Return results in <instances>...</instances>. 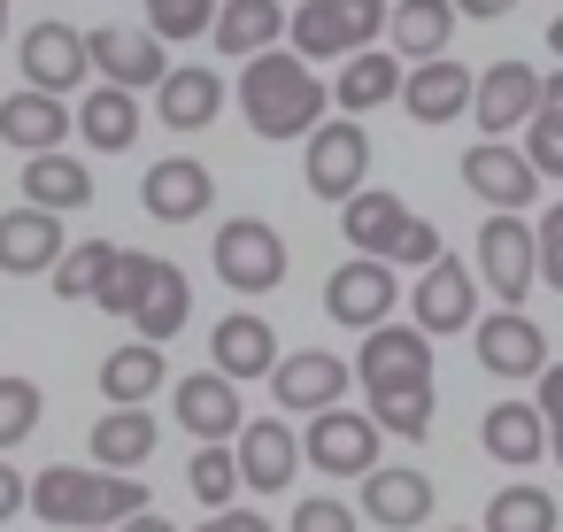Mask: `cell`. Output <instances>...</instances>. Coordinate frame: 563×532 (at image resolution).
<instances>
[{
  "label": "cell",
  "instance_id": "c3c4849f",
  "mask_svg": "<svg viewBox=\"0 0 563 532\" xmlns=\"http://www.w3.org/2000/svg\"><path fill=\"white\" fill-rule=\"evenodd\" d=\"M16 509H32V486H24V470H16V463H0V524H9Z\"/></svg>",
  "mask_w": 563,
  "mask_h": 532
},
{
  "label": "cell",
  "instance_id": "681fc988",
  "mask_svg": "<svg viewBox=\"0 0 563 532\" xmlns=\"http://www.w3.org/2000/svg\"><path fill=\"white\" fill-rule=\"evenodd\" d=\"M201 532H278V524H271V517H255V509H217Z\"/></svg>",
  "mask_w": 563,
  "mask_h": 532
},
{
  "label": "cell",
  "instance_id": "f6af8a7d",
  "mask_svg": "<svg viewBox=\"0 0 563 532\" xmlns=\"http://www.w3.org/2000/svg\"><path fill=\"white\" fill-rule=\"evenodd\" d=\"M532 401H540V424H548V455L563 463V363H548L532 378Z\"/></svg>",
  "mask_w": 563,
  "mask_h": 532
},
{
  "label": "cell",
  "instance_id": "d6a6232c",
  "mask_svg": "<svg viewBox=\"0 0 563 532\" xmlns=\"http://www.w3.org/2000/svg\"><path fill=\"white\" fill-rule=\"evenodd\" d=\"M86 447H93L101 470H140V463L155 455V417H147V409H109Z\"/></svg>",
  "mask_w": 563,
  "mask_h": 532
},
{
  "label": "cell",
  "instance_id": "7a4b0ae2",
  "mask_svg": "<svg viewBox=\"0 0 563 532\" xmlns=\"http://www.w3.org/2000/svg\"><path fill=\"white\" fill-rule=\"evenodd\" d=\"M32 509L47 524H63V532H101V524L117 532L124 517L147 509V486L132 470H70V463H47L32 478Z\"/></svg>",
  "mask_w": 563,
  "mask_h": 532
},
{
  "label": "cell",
  "instance_id": "f35d334b",
  "mask_svg": "<svg viewBox=\"0 0 563 532\" xmlns=\"http://www.w3.org/2000/svg\"><path fill=\"white\" fill-rule=\"evenodd\" d=\"M371 417H378V432H394V440H424V432H432V386L378 394V401H371Z\"/></svg>",
  "mask_w": 563,
  "mask_h": 532
},
{
  "label": "cell",
  "instance_id": "4316f807",
  "mask_svg": "<svg viewBox=\"0 0 563 532\" xmlns=\"http://www.w3.org/2000/svg\"><path fill=\"white\" fill-rule=\"evenodd\" d=\"M278 40H286V9H278V0H224L217 24H209V47L217 55H240V63L271 55Z\"/></svg>",
  "mask_w": 563,
  "mask_h": 532
},
{
  "label": "cell",
  "instance_id": "484cf974",
  "mask_svg": "<svg viewBox=\"0 0 563 532\" xmlns=\"http://www.w3.org/2000/svg\"><path fill=\"white\" fill-rule=\"evenodd\" d=\"M455 0H394V16H386V47L401 55V63H432V55H448V40H455Z\"/></svg>",
  "mask_w": 563,
  "mask_h": 532
},
{
  "label": "cell",
  "instance_id": "8992f818",
  "mask_svg": "<svg viewBox=\"0 0 563 532\" xmlns=\"http://www.w3.org/2000/svg\"><path fill=\"white\" fill-rule=\"evenodd\" d=\"M209 263H217V278H224L232 293H271V286H286V240H278V224H263V217L217 224Z\"/></svg>",
  "mask_w": 563,
  "mask_h": 532
},
{
  "label": "cell",
  "instance_id": "5bb4252c",
  "mask_svg": "<svg viewBox=\"0 0 563 532\" xmlns=\"http://www.w3.org/2000/svg\"><path fill=\"white\" fill-rule=\"evenodd\" d=\"M409 301H417V332H471L478 324V270L471 263H455V255H440L432 270H417V286H409Z\"/></svg>",
  "mask_w": 563,
  "mask_h": 532
},
{
  "label": "cell",
  "instance_id": "ee69618b",
  "mask_svg": "<svg viewBox=\"0 0 563 532\" xmlns=\"http://www.w3.org/2000/svg\"><path fill=\"white\" fill-rule=\"evenodd\" d=\"M332 9H340V24H347V40H355V55L386 40V16H394V9H386V0H332Z\"/></svg>",
  "mask_w": 563,
  "mask_h": 532
},
{
  "label": "cell",
  "instance_id": "11a10c76",
  "mask_svg": "<svg viewBox=\"0 0 563 532\" xmlns=\"http://www.w3.org/2000/svg\"><path fill=\"white\" fill-rule=\"evenodd\" d=\"M0 32H9V0H0Z\"/></svg>",
  "mask_w": 563,
  "mask_h": 532
},
{
  "label": "cell",
  "instance_id": "30bf717a",
  "mask_svg": "<svg viewBox=\"0 0 563 532\" xmlns=\"http://www.w3.org/2000/svg\"><path fill=\"white\" fill-rule=\"evenodd\" d=\"M463 186H471L494 217H525L532 193H540V170H532L525 147H509V140H478V147L463 155Z\"/></svg>",
  "mask_w": 563,
  "mask_h": 532
},
{
  "label": "cell",
  "instance_id": "277c9868",
  "mask_svg": "<svg viewBox=\"0 0 563 532\" xmlns=\"http://www.w3.org/2000/svg\"><path fill=\"white\" fill-rule=\"evenodd\" d=\"M478 286L501 309H525V293L540 286V232L525 217H486L478 224Z\"/></svg>",
  "mask_w": 563,
  "mask_h": 532
},
{
  "label": "cell",
  "instance_id": "d590c367",
  "mask_svg": "<svg viewBox=\"0 0 563 532\" xmlns=\"http://www.w3.org/2000/svg\"><path fill=\"white\" fill-rule=\"evenodd\" d=\"M286 40H294L301 63H347L355 55V40H347V24H340L332 0H301V9L286 16Z\"/></svg>",
  "mask_w": 563,
  "mask_h": 532
},
{
  "label": "cell",
  "instance_id": "e575fe53",
  "mask_svg": "<svg viewBox=\"0 0 563 532\" xmlns=\"http://www.w3.org/2000/svg\"><path fill=\"white\" fill-rule=\"evenodd\" d=\"M186 317H194V286H186V270H178V263H163V278H155V293L140 301L132 332H140L147 347H170V340L186 332Z\"/></svg>",
  "mask_w": 563,
  "mask_h": 532
},
{
  "label": "cell",
  "instance_id": "b9f144b4",
  "mask_svg": "<svg viewBox=\"0 0 563 532\" xmlns=\"http://www.w3.org/2000/svg\"><path fill=\"white\" fill-rule=\"evenodd\" d=\"M186 486L209 501V509H232V486H240V455L232 447H201L194 463H186Z\"/></svg>",
  "mask_w": 563,
  "mask_h": 532
},
{
  "label": "cell",
  "instance_id": "9a60e30c",
  "mask_svg": "<svg viewBox=\"0 0 563 532\" xmlns=\"http://www.w3.org/2000/svg\"><path fill=\"white\" fill-rule=\"evenodd\" d=\"M347 378H355V370H347L340 355H324V347H294V355H278V370H271V401L294 409V417H317V409H340Z\"/></svg>",
  "mask_w": 563,
  "mask_h": 532
},
{
  "label": "cell",
  "instance_id": "1f68e13d",
  "mask_svg": "<svg viewBox=\"0 0 563 532\" xmlns=\"http://www.w3.org/2000/svg\"><path fill=\"white\" fill-rule=\"evenodd\" d=\"M78 132H86V147L124 155V147L140 140V93H124V86H93L86 109H78Z\"/></svg>",
  "mask_w": 563,
  "mask_h": 532
},
{
  "label": "cell",
  "instance_id": "bcb514c9",
  "mask_svg": "<svg viewBox=\"0 0 563 532\" xmlns=\"http://www.w3.org/2000/svg\"><path fill=\"white\" fill-rule=\"evenodd\" d=\"M294 532H355V509L332 494H309V501H294Z\"/></svg>",
  "mask_w": 563,
  "mask_h": 532
},
{
  "label": "cell",
  "instance_id": "816d5d0a",
  "mask_svg": "<svg viewBox=\"0 0 563 532\" xmlns=\"http://www.w3.org/2000/svg\"><path fill=\"white\" fill-rule=\"evenodd\" d=\"M117 532H178V524H170V517H155V509H140V517H124Z\"/></svg>",
  "mask_w": 563,
  "mask_h": 532
},
{
  "label": "cell",
  "instance_id": "ac0fdd59",
  "mask_svg": "<svg viewBox=\"0 0 563 532\" xmlns=\"http://www.w3.org/2000/svg\"><path fill=\"white\" fill-rule=\"evenodd\" d=\"M86 47H93V70H101V86L155 93V86L170 78V55H163V40H155V32H86Z\"/></svg>",
  "mask_w": 563,
  "mask_h": 532
},
{
  "label": "cell",
  "instance_id": "3957f363",
  "mask_svg": "<svg viewBox=\"0 0 563 532\" xmlns=\"http://www.w3.org/2000/svg\"><path fill=\"white\" fill-rule=\"evenodd\" d=\"M301 178H309L317 201H355L363 178H371V132H363V117H324V124L309 132Z\"/></svg>",
  "mask_w": 563,
  "mask_h": 532
},
{
  "label": "cell",
  "instance_id": "74e56055",
  "mask_svg": "<svg viewBox=\"0 0 563 532\" xmlns=\"http://www.w3.org/2000/svg\"><path fill=\"white\" fill-rule=\"evenodd\" d=\"M109 270H117V247H109V240H86V247H70L47 278H55L63 301H93V293L109 286Z\"/></svg>",
  "mask_w": 563,
  "mask_h": 532
},
{
  "label": "cell",
  "instance_id": "ffe728a7",
  "mask_svg": "<svg viewBox=\"0 0 563 532\" xmlns=\"http://www.w3.org/2000/svg\"><path fill=\"white\" fill-rule=\"evenodd\" d=\"M409 224H417V209H409L401 193H386V186H363L355 201H340V232H347V247H355V255L394 263V247L409 240Z\"/></svg>",
  "mask_w": 563,
  "mask_h": 532
},
{
  "label": "cell",
  "instance_id": "ba28073f",
  "mask_svg": "<svg viewBox=\"0 0 563 532\" xmlns=\"http://www.w3.org/2000/svg\"><path fill=\"white\" fill-rule=\"evenodd\" d=\"M355 378H363L371 401H378V394H401V386H432V332H417V324H378V332H363Z\"/></svg>",
  "mask_w": 563,
  "mask_h": 532
},
{
  "label": "cell",
  "instance_id": "8fae6325",
  "mask_svg": "<svg viewBox=\"0 0 563 532\" xmlns=\"http://www.w3.org/2000/svg\"><path fill=\"white\" fill-rule=\"evenodd\" d=\"M471 340H478V370H494V378H509V386H525V378H540V370L555 363V355H548V332H540L525 309L478 317Z\"/></svg>",
  "mask_w": 563,
  "mask_h": 532
},
{
  "label": "cell",
  "instance_id": "836d02e7",
  "mask_svg": "<svg viewBox=\"0 0 563 532\" xmlns=\"http://www.w3.org/2000/svg\"><path fill=\"white\" fill-rule=\"evenodd\" d=\"M478 532H563V501H555L548 486L517 478V486H501V494L486 501V524H478Z\"/></svg>",
  "mask_w": 563,
  "mask_h": 532
},
{
  "label": "cell",
  "instance_id": "d4e9b609",
  "mask_svg": "<svg viewBox=\"0 0 563 532\" xmlns=\"http://www.w3.org/2000/svg\"><path fill=\"white\" fill-rule=\"evenodd\" d=\"M401 55L394 47H363V55H347L340 63V78H332V101H340V117H371V109H386V101H401Z\"/></svg>",
  "mask_w": 563,
  "mask_h": 532
},
{
  "label": "cell",
  "instance_id": "e0dca14e",
  "mask_svg": "<svg viewBox=\"0 0 563 532\" xmlns=\"http://www.w3.org/2000/svg\"><path fill=\"white\" fill-rule=\"evenodd\" d=\"M140 201H147L155 224H194V217H209L217 178H209V163H194V155H163V163H147Z\"/></svg>",
  "mask_w": 563,
  "mask_h": 532
},
{
  "label": "cell",
  "instance_id": "4fadbf2b",
  "mask_svg": "<svg viewBox=\"0 0 563 532\" xmlns=\"http://www.w3.org/2000/svg\"><path fill=\"white\" fill-rule=\"evenodd\" d=\"M471 117H478V132L486 140H509V132H525L532 117H540V70L532 63H494V70H478V93H471Z\"/></svg>",
  "mask_w": 563,
  "mask_h": 532
},
{
  "label": "cell",
  "instance_id": "7dc6e473",
  "mask_svg": "<svg viewBox=\"0 0 563 532\" xmlns=\"http://www.w3.org/2000/svg\"><path fill=\"white\" fill-rule=\"evenodd\" d=\"M532 232H540V286H555V293H563V201H555Z\"/></svg>",
  "mask_w": 563,
  "mask_h": 532
},
{
  "label": "cell",
  "instance_id": "f5cc1de1",
  "mask_svg": "<svg viewBox=\"0 0 563 532\" xmlns=\"http://www.w3.org/2000/svg\"><path fill=\"white\" fill-rule=\"evenodd\" d=\"M540 109H555V117H563V70H555V78H540Z\"/></svg>",
  "mask_w": 563,
  "mask_h": 532
},
{
  "label": "cell",
  "instance_id": "2e32d148",
  "mask_svg": "<svg viewBox=\"0 0 563 532\" xmlns=\"http://www.w3.org/2000/svg\"><path fill=\"white\" fill-rule=\"evenodd\" d=\"M232 455H240V486H255V494H286L294 470H301V432H294L286 417H247L240 440H232Z\"/></svg>",
  "mask_w": 563,
  "mask_h": 532
},
{
  "label": "cell",
  "instance_id": "d6986e66",
  "mask_svg": "<svg viewBox=\"0 0 563 532\" xmlns=\"http://www.w3.org/2000/svg\"><path fill=\"white\" fill-rule=\"evenodd\" d=\"M471 93H478V70H463L455 55H432V63H417V70L401 78V109H409L417 124H455V117H471Z\"/></svg>",
  "mask_w": 563,
  "mask_h": 532
},
{
  "label": "cell",
  "instance_id": "ab89813d",
  "mask_svg": "<svg viewBox=\"0 0 563 532\" xmlns=\"http://www.w3.org/2000/svg\"><path fill=\"white\" fill-rule=\"evenodd\" d=\"M224 0H147V32L155 40H201L217 24Z\"/></svg>",
  "mask_w": 563,
  "mask_h": 532
},
{
  "label": "cell",
  "instance_id": "7bdbcfd3",
  "mask_svg": "<svg viewBox=\"0 0 563 532\" xmlns=\"http://www.w3.org/2000/svg\"><path fill=\"white\" fill-rule=\"evenodd\" d=\"M525 155H532L540 178H563V117H555V109H540V117L525 124Z\"/></svg>",
  "mask_w": 563,
  "mask_h": 532
},
{
  "label": "cell",
  "instance_id": "4dcf8cb0",
  "mask_svg": "<svg viewBox=\"0 0 563 532\" xmlns=\"http://www.w3.org/2000/svg\"><path fill=\"white\" fill-rule=\"evenodd\" d=\"M163 347H147V340H132V347H109V363H101V401L109 409H147V394L163 386Z\"/></svg>",
  "mask_w": 563,
  "mask_h": 532
},
{
  "label": "cell",
  "instance_id": "6da1fadb",
  "mask_svg": "<svg viewBox=\"0 0 563 532\" xmlns=\"http://www.w3.org/2000/svg\"><path fill=\"white\" fill-rule=\"evenodd\" d=\"M324 101L332 93L317 86V70L294 47H271L240 70V117H247L255 140H309L324 124Z\"/></svg>",
  "mask_w": 563,
  "mask_h": 532
},
{
  "label": "cell",
  "instance_id": "db71d44e",
  "mask_svg": "<svg viewBox=\"0 0 563 532\" xmlns=\"http://www.w3.org/2000/svg\"><path fill=\"white\" fill-rule=\"evenodd\" d=\"M548 47H555V63H563V16H555V24H548Z\"/></svg>",
  "mask_w": 563,
  "mask_h": 532
},
{
  "label": "cell",
  "instance_id": "7402d4cb",
  "mask_svg": "<svg viewBox=\"0 0 563 532\" xmlns=\"http://www.w3.org/2000/svg\"><path fill=\"white\" fill-rule=\"evenodd\" d=\"M363 517H371L378 532H417V524L432 517V478L409 470V463H378V470L363 478Z\"/></svg>",
  "mask_w": 563,
  "mask_h": 532
},
{
  "label": "cell",
  "instance_id": "44dd1931",
  "mask_svg": "<svg viewBox=\"0 0 563 532\" xmlns=\"http://www.w3.org/2000/svg\"><path fill=\"white\" fill-rule=\"evenodd\" d=\"M209 370H224L232 386H247V378H271V370H278V332H271V317H255V309H232V317L209 332Z\"/></svg>",
  "mask_w": 563,
  "mask_h": 532
},
{
  "label": "cell",
  "instance_id": "f1b7e54d",
  "mask_svg": "<svg viewBox=\"0 0 563 532\" xmlns=\"http://www.w3.org/2000/svg\"><path fill=\"white\" fill-rule=\"evenodd\" d=\"M70 124H78V117H70L55 93H32V86L0 101V140H9V147H24V155H55Z\"/></svg>",
  "mask_w": 563,
  "mask_h": 532
},
{
  "label": "cell",
  "instance_id": "5b68a950",
  "mask_svg": "<svg viewBox=\"0 0 563 532\" xmlns=\"http://www.w3.org/2000/svg\"><path fill=\"white\" fill-rule=\"evenodd\" d=\"M378 417L371 409H317L301 432V463L324 478H371L378 470Z\"/></svg>",
  "mask_w": 563,
  "mask_h": 532
},
{
  "label": "cell",
  "instance_id": "603a6c76",
  "mask_svg": "<svg viewBox=\"0 0 563 532\" xmlns=\"http://www.w3.org/2000/svg\"><path fill=\"white\" fill-rule=\"evenodd\" d=\"M70 255V240H63V217H47V209H9L0 217V270L9 278H40V270H55Z\"/></svg>",
  "mask_w": 563,
  "mask_h": 532
},
{
  "label": "cell",
  "instance_id": "60d3db41",
  "mask_svg": "<svg viewBox=\"0 0 563 532\" xmlns=\"http://www.w3.org/2000/svg\"><path fill=\"white\" fill-rule=\"evenodd\" d=\"M40 409H47V394H40L32 378H0V447L32 440V432H40Z\"/></svg>",
  "mask_w": 563,
  "mask_h": 532
},
{
  "label": "cell",
  "instance_id": "52a82bcc",
  "mask_svg": "<svg viewBox=\"0 0 563 532\" xmlns=\"http://www.w3.org/2000/svg\"><path fill=\"white\" fill-rule=\"evenodd\" d=\"M394 301H401V278H394V263H378V255H347V263L324 278V317L347 324V332L394 324Z\"/></svg>",
  "mask_w": 563,
  "mask_h": 532
},
{
  "label": "cell",
  "instance_id": "8d00e7d4",
  "mask_svg": "<svg viewBox=\"0 0 563 532\" xmlns=\"http://www.w3.org/2000/svg\"><path fill=\"white\" fill-rule=\"evenodd\" d=\"M155 278H163V255H147V247H117V270H109V286H101L93 301H101L109 317H124V324H132V317H140V301L155 293Z\"/></svg>",
  "mask_w": 563,
  "mask_h": 532
},
{
  "label": "cell",
  "instance_id": "f546056e",
  "mask_svg": "<svg viewBox=\"0 0 563 532\" xmlns=\"http://www.w3.org/2000/svg\"><path fill=\"white\" fill-rule=\"evenodd\" d=\"M24 201L47 209V217H70V209L93 201V170L70 163L63 147H55V155H32V163H24Z\"/></svg>",
  "mask_w": 563,
  "mask_h": 532
},
{
  "label": "cell",
  "instance_id": "83f0119b",
  "mask_svg": "<svg viewBox=\"0 0 563 532\" xmlns=\"http://www.w3.org/2000/svg\"><path fill=\"white\" fill-rule=\"evenodd\" d=\"M217 109H224V78L209 63H186V70H170L155 86V117L170 132H201V124H217Z\"/></svg>",
  "mask_w": 563,
  "mask_h": 532
},
{
  "label": "cell",
  "instance_id": "cb8c5ba5",
  "mask_svg": "<svg viewBox=\"0 0 563 532\" xmlns=\"http://www.w3.org/2000/svg\"><path fill=\"white\" fill-rule=\"evenodd\" d=\"M478 447L501 463V470H532L548 455V424H540V401H494L478 417Z\"/></svg>",
  "mask_w": 563,
  "mask_h": 532
},
{
  "label": "cell",
  "instance_id": "9f6ffc18",
  "mask_svg": "<svg viewBox=\"0 0 563 532\" xmlns=\"http://www.w3.org/2000/svg\"><path fill=\"white\" fill-rule=\"evenodd\" d=\"M448 532H471V524H448Z\"/></svg>",
  "mask_w": 563,
  "mask_h": 532
},
{
  "label": "cell",
  "instance_id": "f907efd6",
  "mask_svg": "<svg viewBox=\"0 0 563 532\" xmlns=\"http://www.w3.org/2000/svg\"><path fill=\"white\" fill-rule=\"evenodd\" d=\"M517 0H455V16H471V24H494V16H509Z\"/></svg>",
  "mask_w": 563,
  "mask_h": 532
},
{
  "label": "cell",
  "instance_id": "9c48e42d",
  "mask_svg": "<svg viewBox=\"0 0 563 532\" xmlns=\"http://www.w3.org/2000/svg\"><path fill=\"white\" fill-rule=\"evenodd\" d=\"M16 55H24V86H32V93H55V101H63V93H78V86H86V70H93L86 32H78V24H55V16H40V24L24 32V47H16Z\"/></svg>",
  "mask_w": 563,
  "mask_h": 532
},
{
  "label": "cell",
  "instance_id": "7c38bea8",
  "mask_svg": "<svg viewBox=\"0 0 563 532\" xmlns=\"http://www.w3.org/2000/svg\"><path fill=\"white\" fill-rule=\"evenodd\" d=\"M170 417H178L201 447H232L240 424H247L240 386H232L224 370H194V378H178V386H170Z\"/></svg>",
  "mask_w": 563,
  "mask_h": 532
}]
</instances>
